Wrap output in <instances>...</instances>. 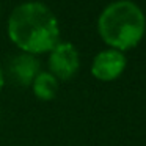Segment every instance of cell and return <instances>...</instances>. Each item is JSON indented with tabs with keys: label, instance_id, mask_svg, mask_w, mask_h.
<instances>
[{
	"label": "cell",
	"instance_id": "6da1fadb",
	"mask_svg": "<svg viewBox=\"0 0 146 146\" xmlns=\"http://www.w3.org/2000/svg\"><path fill=\"white\" fill-rule=\"evenodd\" d=\"M8 35L27 54L52 50L60 42L57 17L39 2H27L14 8L8 21Z\"/></svg>",
	"mask_w": 146,
	"mask_h": 146
},
{
	"label": "cell",
	"instance_id": "7a4b0ae2",
	"mask_svg": "<svg viewBox=\"0 0 146 146\" xmlns=\"http://www.w3.org/2000/svg\"><path fill=\"white\" fill-rule=\"evenodd\" d=\"M99 33L111 47L130 49L137 46L145 33V16L129 0L108 5L99 17Z\"/></svg>",
	"mask_w": 146,
	"mask_h": 146
},
{
	"label": "cell",
	"instance_id": "3957f363",
	"mask_svg": "<svg viewBox=\"0 0 146 146\" xmlns=\"http://www.w3.org/2000/svg\"><path fill=\"white\" fill-rule=\"evenodd\" d=\"M49 66L55 77L68 80L79 69V54L71 42H58L50 50Z\"/></svg>",
	"mask_w": 146,
	"mask_h": 146
},
{
	"label": "cell",
	"instance_id": "277c9868",
	"mask_svg": "<svg viewBox=\"0 0 146 146\" xmlns=\"http://www.w3.org/2000/svg\"><path fill=\"white\" fill-rule=\"evenodd\" d=\"M39 74V61L33 54H19L11 58L8 64V76L16 85L27 86L33 83L35 77Z\"/></svg>",
	"mask_w": 146,
	"mask_h": 146
},
{
	"label": "cell",
	"instance_id": "5b68a950",
	"mask_svg": "<svg viewBox=\"0 0 146 146\" xmlns=\"http://www.w3.org/2000/svg\"><path fill=\"white\" fill-rule=\"evenodd\" d=\"M126 58L119 50H104L96 55L91 72L99 80H113L123 72Z\"/></svg>",
	"mask_w": 146,
	"mask_h": 146
},
{
	"label": "cell",
	"instance_id": "8992f818",
	"mask_svg": "<svg viewBox=\"0 0 146 146\" xmlns=\"http://www.w3.org/2000/svg\"><path fill=\"white\" fill-rule=\"evenodd\" d=\"M58 90V83L54 74L50 72H39L33 80V91H35L36 98L42 99V101H50L55 98Z\"/></svg>",
	"mask_w": 146,
	"mask_h": 146
},
{
	"label": "cell",
	"instance_id": "52a82bcc",
	"mask_svg": "<svg viewBox=\"0 0 146 146\" xmlns=\"http://www.w3.org/2000/svg\"><path fill=\"white\" fill-rule=\"evenodd\" d=\"M2 86H3V71L0 68V90H2Z\"/></svg>",
	"mask_w": 146,
	"mask_h": 146
}]
</instances>
